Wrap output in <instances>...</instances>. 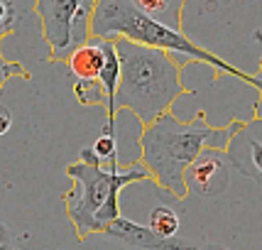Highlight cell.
I'll return each mask as SVG.
<instances>
[{
    "instance_id": "6da1fadb",
    "label": "cell",
    "mask_w": 262,
    "mask_h": 250,
    "mask_svg": "<svg viewBox=\"0 0 262 250\" xmlns=\"http://www.w3.org/2000/svg\"><path fill=\"white\" fill-rule=\"evenodd\" d=\"M120 59V81L115 91V108H127L140 123L152 125L169 113L171 103L184 93L182 67L160 49L115 39Z\"/></svg>"
},
{
    "instance_id": "7a4b0ae2",
    "label": "cell",
    "mask_w": 262,
    "mask_h": 250,
    "mask_svg": "<svg viewBox=\"0 0 262 250\" xmlns=\"http://www.w3.org/2000/svg\"><path fill=\"white\" fill-rule=\"evenodd\" d=\"M226 142L228 133H216V128L206 123L204 113H199L194 120H179L177 115L164 113L140 135L142 167L164 192L184 199V172L208 145L226 148Z\"/></svg>"
},
{
    "instance_id": "3957f363",
    "label": "cell",
    "mask_w": 262,
    "mask_h": 250,
    "mask_svg": "<svg viewBox=\"0 0 262 250\" xmlns=\"http://www.w3.org/2000/svg\"><path fill=\"white\" fill-rule=\"evenodd\" d=\"M91 37L105 39V42L127 39L133 45L167 52L171 59H179L184 54V57L206 61L211 67L221 69L226 74H233V76H240L245 81L252 79L238 69H233L230 64H226V61H221L218 57H213L211 52L194 45L189 37H184L182 30H171V27H164L162 23L152 20L147 12L140 8L137 0H98L93 5Z\"/></svg>"
},
{
    "instance_id": "277c9868",
    "label": "cell",
    "mask_w": 262,
    "mask_h": 250,
    "mask_svg": "<svg viewBox=\"0 0 262 250\" xmlns=\"http://www.w3.org/2000/svg\"><path fill=\"white\" fill-rule=\"evenodd\" d=\"M67 174L74 179V189L64 194V204L79 238H86L89 233H105L120 218L123 186L149 179L142 164L103 170L101 164L74 162L67 167Z\"/></svg>"
},
{
    "instance_id": "5b68a950",
    "label": "cell",
    "mask_w": 262,
    "mask_h": 250,
    "mask_svg": "<svg viewBox=\"0 0 262 250\" xmlns=\"http://www.w3.org/2000/svg\"><path fill=\"white\" fill-rule=\"evenodd\" d=\"M93 0H37L34 12L42 20V37L52 49V61H67L91 39Z\"/></svg>"
},
{
    "instance_id": "8992f818",
    "label": "cell",
    "mask_w": 262,
    "mask_h": 250,
    "mask_svg": "<svg viewBox=\"0 0 262 250\" xmlns=\"http://www.w3.org/2000/svg\"><path fill=\"white\" fill-rule=\"evenodd\" d=\"M226 157L240 174L262 186V118L235 123L230 128Z\"/></svg>"
},
{
    "instance_id": "52a82bcc",
    "label": "cell",
    "mask_w": 262,
    "mask_h": 250,
    "mask_svg": "<svg viewBox=\"0 0 262 250\" xmlns=\"http://www.w3.org/2000/svg\"><path fill=\"white\" fill-rule=\"evenodd\" d=\"M230 174L226 167V157L218 150H204L199 157L191 162V167L184 172V186L186 194H196V196H221L228 189Z\"/></svg>"
},
{
    "instance_id": "ba28073f",
    "label": "cell",
    "mask_w": 262,
    "mask_h": 250,
    "mask_svg": "<svg viewBox=\"0 0 262 250\" xmlns=\"http://www.w3.org/2000/svg\"><path fill=\"white\" fill-rule=\"evenodd\" d=\"M105 236L120 240L125 245H133V248H142V250H228L223 245H211V243H189V240H164L157 238L149 228L137 226L127 218H118L113 226L105 231Z\"/></svg>"
},
{
    "instance_id": "9c48e42d",
    "label": "cell",
    "mask_w": 262,
    "mask_h": 250,
    "mask_svg": "<svg viewBox=\"0 0 262 250\" xmlns=\"http://www.w3.org/2000/svg\"><path fill=\"white\" fill-rule=\"evenodd\" d=\"M69 71L76 76V79H96L101 76L103 69V42L101 39H93L86 42L83 47H79L71 57L67 59Z\"/></svg>"
},
{
    "instance_id": "30bf717a",
    "label": "cell",
    "mask_w": 262,
    "mask_h": 250,
    "mask_svg": "<svg viewBox=\"0 0 262 250\" xmlns=\"http://www.w3.org/2000/svg\"><path fill=\"white\" fill-rule=\"evenodd\" d=\"M147 228L157 236V238L169 240V238H174L177 231H179V216H177L174 209L160 204L149 211V226Z\"/></svg>"
},
{
    "instance_id": "8fae6325",
    "label": "cell",
    "mask_w": 262,
    "mask_h": 250,
    "mask_svg": "<svg viewBox=\"0 0 262 250\" xmlns=\"http://www.w3.org/2000/svg\"><path fill=\"white\" fill-rule=\"evenodd\" d=\"M137 3L152 20L162 23L164 27L179 30V8H182V3H157V0H137Z\"/></svg>"
},
{
    "instance_id": "7c38bea8",
    "label": "cell",
    "mask_w": 262,
    "mask_h": 250,
    "mask_svg": "<svg viewBox=\"0 0 262 250\" xmlns=\"http://www.w3.org/2000/svg\"><path fill=\"white\" fill-rule=\"evenodd\" d=\"M27 8H34V3H15V0H0V39L17 27V23L27 15Z\"/></svg>"
},
{
    "instance_id": "4fadbf2b",
    "label": "cell",
    "mask_w": 262,
    "mask_h": 250,
    "mask_svg": "<svg viewBox=\"0 0 262 250\" xmlns=\"http://www.w3.org/2000/svg\"><path fill=\"white\" fill-rule=\"evenodd\" d=\"M74 96L83 106H101L105 101V91L96 79H76L74 81Z\"/></svg>"
},
{
    "instance_id": "5bb4252c",
    "label": "cell",
    "mask_w": 262,
    "mask_h": 250,
    "mask_svg": "<svg viewBox=\"0 0 262 250\" xmlns=\"http://www.w3.org/2000/svg\"><path fill=\"white\" fill-rule=\"evenodd\" d=\"M93 155H96V159L98 162H108V170H113V167H118V148H115V137L113 135H101L96 142H93Z\"/></svg>"
},
{
    "instance_id": "9a60e30c",
    "label": "cell",
    "mask_w": 262,
    "mask_h": 250,
    "mask_svg": "<svg viewBox=\"0 0 262 250\" xmlns=\"http://www.w3.org/2000/svg\"><path fill=\"white\" fill-rule=\"evenodd\" d=\"M10 76H27V74H25L23 64H12V61H5L3 52H0V89L5 86V81L10 79Z\"/></svg>"
},
{
    "instance_id": "2e32d148",
    "label": "cell",
    "mask_w": 262,
    "mask_h": 250,
    "mask_svg": "<svg viewBox=\"0 0 262 250\" xmlns=\"http://www.w3.org/2000/svg\"><path fill=\"white\" fill-rule=\"evenodd\" d=\"M10 128H12V113H10V108L0 106V135H5Z\"/></svg>"
},
{
    "instance_id": "e0dca14e",
    "label": "cell",
    "mask_w": 262,
    "mask_h": 250,
    "mask_svg": "<svg viewBox=\"0 0 262 250\" xmlns=\"http://www.w3.org/2000/svg\"><path fill=\"white\" fill-rule=\"evenodd\" d=\"M10 243H12V236H10V228L5 226L0 221V250H10Z\"/></svg>"
}]
</instances>
